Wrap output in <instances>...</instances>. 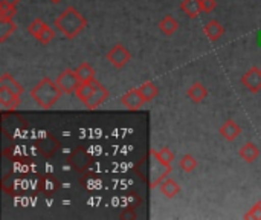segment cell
<instances>
[{"label":"cell","mask_w":261,"mask_h":220,"mask_svg":"<svg viewBox=\"0 0 261 220\" xmlns=\"http://www.w3.org/2000/svg\"><path fill=\"white\" fill-rule=\"evenodd\" d=\"M86 26H87V20L73 6L66 8L55 18V28L69 40H73L75 37H78L86 29Z\"/></svg>","instance_id":"6da1fadb"},{"label":"cell","mask_w":261,"mask_h":220,"mask_svg":"<svg viewBox=\"0 0 261 220\" xmlns=\"http://www.w3.org/2000/svg\"><path fill=\"white\" fill-rule=\"evenodd\" d=\"M61 89L58 87L57 81H52L50 78L44 77L41 81H38L32 90H31V98L35 101L37 106H40L44 110L52 109L58 100L61 98Z\"/></svg>","instance_id":"7a4b0ae2"},{"label":"cell","mask_w":261,"mask_h":220,"mask_svg":"<svg viewBox=\"0 0 261 220\" xmlns=\"http://www.w3.org/2000/svg\"><path fill=\"white\" fill-rule=\"evenodd\" d=\"M55 81H57L58 87L61 89V92H63V93H67V95L75 93L76 89H78L80 84H81V81H80L76 72L72 70V69H64V70L57 77Z\"/></svg>","instance_id":"3957f363"},{"label":"cell","mask_w":261,"mask_h":220,"mask_svg":"<svg viewBox=\"0 0 261 220\" xmlns=\"http://www.w3.org/2000/svg\"><path fill=\"white\" fill-rule=\"evenodd\" d=\"M107 60L109 63L116 67V69H122L130 60H132V54L128 52V49L122 44H115L109 52H107Z\"/></svg>","instance_id":"277c9868"},{"label":"cell","mask_w":261,"mask_h":220,"mask_svg":"<svg viewBox=\"0 0 261 220\" xmlns=\"http://www.w3.org/2000/svg\"><path fill=\"white\" fill-rule=\"evenodd\" d=\"M242 84L252 93H258L261 90V69L258 67H251L243 77H242Z\"/></svg>","instance_id":"5b68a950"},{"label":"cell","mask_w":261,"mask_h":220,"mask_svg":"<svg viewBox=\"0 0 261 220\" xmlns=\"http://www.w3.org/2000/svg\"><path fill=\"white\" fill-rule=\"evenodd\" d=\"M121 103L128 109V110H139L147 101L144 98V95L141 93L139 87L138 89H132L128 90L125 95L121 96Z\"/></svg>","instance_id":"8992f818"},{"label":"cell","mask_w":261,"mask_h":220,"mask_svg":"<svg viewBox=\"0 0 261 220\" xmlns=\"http://www.w3.org/2000/svg\"><path fill=\"white\" fill-rule=\"evenodd\" d=\"M109 100V90L101 84V83H95V90L92 93V96L86 101V107L93 110V109H98L101 104H104L106 101Z\"/></svg>","instance_id":"52a82bcc"},{"label":"cell","mask_w":261,"mask_h":220,"mask_svg":"<svg viewBox=\"0 0 261 220\" xmlns=\"http://www.w3.org/2000/svg\"><path fill=\"white\" fill-rule=\"evenodd\" d=\"M0 104L6 110H15L20 106V95L12 93L5 87H0Z\"/></svg>","instance_id":"ba28073f"},{"label":"cell","mask_w":261,"mask_h":220,"mask_svg":"<svg viewBox=\"0 0 261 220\" xmlns=\"http://www.w3.org/2000/svg\"><path fill=\"white\" fill-rule=\"evenodd\" d=\"M239 155H240V158H242L245 162L252 164L254 161L258 159V156H260V149H258V145L254 144V142H246V144H243V145L240 147Z\"/></svg>","instance_id":"9c48e42d"},{"label":"cell","mask_w":261,"mask_h":220,"mask_svg":"<svg viewBox=\"0 0 261 220\" xmlns=\"http://www.w3.org/2000/svg\"><path fill=\"white\" fill-rule=\"evenodd\" d=\"M203 32H205V35H206L211 41H217L219 38L223 37L225 28H223V25H222L220 21L211 20V21H208V23L203 26Z\"/></svg>","instance_id":"30bf717a"},{"label":"cell","mask_w":261,"mask_h":220,"mask_svg":"<svg viewBox=\"0 0 261 220\" xmlns=\"http://www.w3.org/2000/svg\"><path fill=\"white\" fill-rule=\"evenodd\" d=\"M240 133H242L240 126H239L236 121H232V119L226 121V123L220 127V135H222L226 141H236V139L240 136Z\"/></svg>","instance_id":"8fae6325"},{"label":"cell","mask_w":261,"mask_h":220,"mask_svg":"<svg viewBox=\"0 0 261 220\" xmlns=\"http://www.w3.org/2000/svg\"><path fill=\"white\" fill-rule=\"evenodd\" d=\"M180 9L190 18H196L202 12V0H184L180 3Z\"/></svg>","instance_id":"7c38bea8"},{"label":"cell","mask_w":261,"mask_h":220,"mask_svg":"<svg viewBox=\"0 0 261 220\" xmlns=\"http://www.w3.org/2000/svg\"><path fill=\"white\" fill-rule=\"evenodd\" d=\"M187 95L193 103H202L208 96V90L202 83H196L187 90Z\"/></svg>","instance_id":"4fadbf2b"},{"label":"cell","mask_w":261,"mask_h":220,"mask_svg":"<svg viewBox=\"0 0 261 220\" xmlns=\"http://www.w3.org/2000/svg\"><path fill=\"white\" fill-rule=\"evenodd\" d=\"M159 29L164 35H173L177 32L179 29V21L171 17V15H165L161 21H159Z\"/></svg>","instance_id":"5bb4252c"},{"label":"cell","mask_w":261,"mask_h":220,"mask_svg":"<svg viewBox=\"0 0 261 220\" xmlns=\"http://www.w3.org/2000/svg\"><path fill=\"white\" fill-rule=\"evenodd\" d=\"M78 78L81 83H93L95 81V69L89 64V63H81L76 69H75Z\"/></svg>","instance_id":"9a60e30c"},{"label":"cell","mask_w":261,"mask_h":220,"mask_svg":"<svg viewBox=\"0 0 261 220\" xmlns=\"http://www.w3.org/2000/svg\"><path fill=\"white\" fill-rule=\"evenodd\" d=\"M161 191H162V194L167 196L168 199H173V198H176V196L180 193V185H179L174 179L167 178V179L161 184Z\"/></svg>","instance_id":"2e32d148"},{"label":"cell","mask_w":261,"mask_h":220,"mask_svg":"<svg viewBox=\"0 0 261 220\" xmlns=\"http://www.w3.org/2000/svg\"><path fill=\"white\" fill-rule=\"evenodd\" d=\"M0 87H5V89H8L9 92L17 93V95H21V93H23L21 84H20L17 80H14L9 74H3V75H2V78H0Z\"/></svg>","instance_id":"e0dca14e"},{"label":"cell","mask_w":261,"mask_h":220,"mask_svg":"<svg viewBox=\"0 0 261 220\" xmlns=\"http://www.w3.org/2000/svg\"><path fill=\"white\" fill-rule=\"evenodd\" d=\"M95 83H96V80H95L93 83H81V84H80V87L76 89L75 95H76V98H78L81 103L86 104V101L92 96V93H93V90H95Z\"/></svg>","instance_id":"ac0fdd59"},{"label":"cell","mask_w":261,"mask_h":220,"mask_svg":"<svg viewBox=\"0 0 261 220\" xmlns=\"http://www.w3.org/2000/svg\"><path fill=\"white\" fill-rule=\"evenodd\" d=\"M151 153H153V155L158 158V161H159L162 165H165V167H173L174 153H173L170 149L164 147V149H161L159 152H156V150H151Z\"/></svg>","instance_id":"d6986e66"},{"label":"cell","mask_w":261,"mask_h":220,"mask_svg":"<svg viewBox=\"0 0 261 220\" xmlns=\"http://www.w3.org/2000/svg\"><path fill=\"white\" fill-rule=\"evenodd\" d=\"M139 90H141V93L144 95V98H145L147 103H148V101H153V100L158 96V93H159V89L156 87V84H154L153 81H147V83L141 84V86H139Z\"/></svg>","instance_id":"ffe728a7"},{"label":"cell","mask_w":261,"mask_h":220,"mask_svg":"<svg viewBox=\"0 0 261 220\" xmlns=\"http://www.w3.org/2000/svg\"><path fill=\"white\" fill-rule=\"evenodd\" d=\"M15 14H17L15 3L8 2V0L0 2V20H11Z\"/></svg>","instance_id":"44dd1931"},{"label":"cell","mask_w":261,"mask_h":220,"mask_svg":"<svg viewBox=\"0 0 261 220\" xmlns=\"http://www.w3.org/2000/svg\"><path fill=\"white\" fill-rule=\"evenodd\" d=\"M17 29V23L11 20H0V41H6L8 37Z\"/></svg>","instance_id":"7402d4cb"},{"label":"cell","mask_w":261,"mask_h":220,"mask_svg":"<svg viewBox=\"0 0 261 220\" xmlns=\"http://www.w3.org/2000/svg\"><path fill=\"white\" fill-rule=\"evenodd\" d=\"M179 165H180V168H182L185 173H191V172H194V170L197 168V161H196V158H194V156H191V155H185V156H182V159H180Z\"/></svg>","instance_id":"603a6c76"},{"label":"cell","mask_w":261,"mask_h":220,"mask_svg":"<svg viewBox=\"0 0 261 220\" xmlns=\"http://www.w3.org/2000/svg\"><path fill=\"white\" fill-rule=\"evenodd\" d=\"M44 26H46V23L41 20V18H35V20H32L31 23H29V26H28V32L32 35V37H38L40 34H41V31L44 29Z\"/></svg>","instance_id":"cb8c5ba5"},{"label":"cell","mask_w":261,"mask_h":220,"mask_svg":"<svg viewBox=\"0 0 261 220\" xmlns=\"http://www.w3.org/2000/svg\"><path fill=\"white\" fill-rule=\"evenodd\" d=\"M55 38V32H54V29L50 28V26H44V29L41 31V34L37 37V40L41 43V44H49L52 40Z\"/></svg>","instance_id":"d4e9b609"},{"label":"cell","mask_w":261,"mask_h":220,"mask_svg":"<svg viewBox=\"0 0 261 220\" xmlns=\"http://www.w3.org/2000/svg\"><path fill=\"white\" fill-rule=\"evenodd\" d=\"M245 219H261V201L245 214Z\"/></svg>","instance_id":"484cf974"},{"label":"cell","mask_w":261,"mask_h":220,"mask_svg":"<svg viewBox=\"0 0 261 220\" xmlns=\"http://www.w3.org/2000/svg\"><path fill=\"white\" fill-rule=\"evenodd\" d=\"M217 6V0H202V11L203 12H213Z\"/></svg>","instance_id":"4316f807"},{"label":"cell","mask_w":261,"mask_h":220,"mask_svg":"<svg viewBox=\"0 0 261 220\" xmlns=\"http://www.w3.org/2000/svg\"><path fill=\"white\" fill-rule=\"evenodd\" d=\"M121 217H122V219H135V217H136V214H135V213H128V211H127V213H122V214H121Z\"/></svg>","instance_id":"83f0119b"},{"label":"cell","mask_w":261,"mask_h":220,"mask_svg":"<svg viewBox=\"0 0 261 220\" xmlns=\"http://www.w3.org/2000/svg\"><path fill=\"white\" fill-rule=\"evenodd\" d=\"M49 2H52V3H60L61 0H49Z\"/></svg>","instance_id":"f1b7e54d"}]
</instances>
